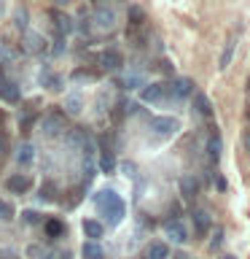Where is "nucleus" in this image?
Returning <instances> with one entry per match:
<instances>
[{
    "mask_svg": "<svg viewBox=\"0 0 250 259\" xmlns=\"http://www.w3.org/2000/svg\"><path fill=\"white\" fill-rule=\"evenodd\" d=\"M245 146H247V151H250V133H247V138H245Z\"/></svg>",
    "mask_w": 250,
    "mask_h": 259,
    "instance_id": "nucleus-36",
    "label": "nucleus"
},
{
    "mask_svg": "<svg viewBox=\"0 0 250 259\" xmlns=\"http://www.w3.org/2000/svg\"><path fill=\"white\" fill-rule=\"evenodd\" d=\"M121 65H124V60H121L118 52H113V49H110V52L102 54V68H105V70H118Z\"/></svg>",
    "mask_w": 250,
    "mask_h": 259,
    "instance_id": "nucleus-17",
    "label": "nucleus"
},
{
    "mask_svg": "<svg viewBox=\"0 0 250 259\" xmlns=\"http://www.w3.org/2000/svg\"><path fill=\"white\" fill-rule=\"evenodd\" d=\"M145 259H169V248H167V243H161V240H153L148 248H145Z\"/></svg>",
    "mask_w": 250,
    "mask_h": 259,
    "instance_id": "nucleus-11",
    "label": "nucleus"
},
{
    "mask_svg": "<svg viewBox=\"0 0 250 259\" xmlns=\"http://www.w3.org/2000/svg\"><path fill=\"white\" fill-rule=\"evenodd\" d=\"M172 259H189V256H185V254H175Z\"/></svg>",
    "mask_w": 250,
    "mask_h": 259,
    "instance_id": "nucleus-35",
    "label": "nucleus"
},
{
    "mask_svg": "<svg viewBox=\"0 0 250 259\" xmlns=\"http://www.w3.org/2000/svg\"><path fill=\"white\" fill-rule=\"evenodd\" d=\"M70 0H54V6H68Z\"/></svg>",
    "mask_w": 250,
    "mask_h": 259,
    "instance_id": "nucleus-34",
    "label": "nucleus"
},
{
    "mask_svg": "<svg viewBox=\"0 0 250 259\" xmlns=\"http://www.w3.org/2000/svg\"><path fill=\"white\" fill-rule=\"evenodd\" d=\"M54 16V27H56V35H65L68 38L73 30H76V24H73L70 16H65V14H51Z\"/></svg>",
    "mask_w": 250,
    "mask_h": 259,
    "instance_id": "nucleus-10",
    "label": "nucleus"
},
{
    "mask_svg": "<svg viewBox=\"0 0 250 259\" xmlns=\"http://www.w3.org/2000/svg\"><path fill=\"white\" fill-rule=\"evenodd\" d=\"M161 70H164V73H172V65H169L167 60H161Z\"/></svg>",
    "mask_w": 250,
    "mask_h": 259,
    "instance_id": "nucleus-32",
    "label": "nucleus"
},
{
    "mask_svg": "<svg viewBox=\"0 0 250 259\" xmlns=\"http://www.w3.org/2000/svg\"><path fill=\"white\" fill-rule=\"evenodd\" d=\"M6 186H8V189H11L14 194H24V192L30 189V178L22 176V173H16V176H11V178L6 181Z\"/></svg>",
    "mask_w": 250,
    "mask_h": 259,
    "instance_id": "nucleus-13",
    "label": "nucleus"
},
{
    "mask_svg": "<svg viewBox=\"0 0 250 259\" xmlns=\"http://www.w3.org/2000/svg\"><path fill=\"white\" fill-rule=\"evenodd\" d=\"M169 92L175 97H189V95H194V81L191 78H175L169 84Z\"/></svg>",
    "mask_w": 250,
    "mask_h": 259,
    "instance_id": "nucleus-9",
    "label": "nucleus"
},
{
    "mask_svg": "<svg viewBox=\"0 0 250 259\" xmlns=\"http://www.w3.org/2000/svg\"><path fill=\"white\" fill-rule=\"evenodd\" d=\"M94 202H97V208H100V213L108 216L110 224H118L121 219H124V202H121V197H118L113 189L100 192V194L94 197Z\"/></svg>",
    "mask_w": 250,
    "mask_h": 259,
    "instance_id": "nucleus-1",
    "label": "nucleus"
},
{
    "mask_svg": "<svg viewBox=\"0 0 250 259\" xmlns=\"http://www.w3.org/2000/svg\"><path fill=\"white\" fill-rule=\"evenodd\" d=\"M22 219H24L27 224H38V222H40V216L35 213V210H24V213H22Z\"/></svg>",
    "mask_w": 250,
    "mask_h": 259,
    "instance_id": "nucleus-27",
    "label": "nucleus"
},
{
    "mask_svg": "<svg viewBox=\"0 0 250 259\" xmlns=\"http://www.w3.org/2000/svg\"><path fill=\"white\" fill-rule=\"evenodd\" d=\"M81 108H84V100H81V95H68V100H65V113L76 116V113H81Z\"/></svg>",
    "mask_w": 250,
    "mask_h": 259,
    "instance_id": "nucleus-22",
    "label": "nucleus"
},
{
    "mask_svg": "<svg viewBox=\"0 0 250 259\" xmlns=\"http://www.w3.org/2000/svg\"><path fill=\"white\" fill-rule=\"evenodd\" d=\"M218 246H221V230L215 232V240H213V248H218Z\"/></svg>",
    "mask_w": 250,
    "mask_h": 259,
    "instance_id": "nucleus-33",
    "label": "nucleus"
},
{
    "mask_svg": "<svg viewBox=\"0 0 250 259\" xmlns=\"http://www.w3.org/2000/svg\"><path fill=\"white\" fill-rule=\"evenodd\" d=\"M194 108H197V113H199V116H205V119L213 116V103H210V97L202 95V92L194 95Z\"/></svg>",
    "mask_w": 250,
    "mask_h": 259,
    "instance_id": "nucleus-12",
    "label": "nucleus"
},
{
    "mask_svg": "<svg viewBox=\"0 0 250 259\" xmlns=\"http://www.w3.org/2000/svg\"><path fill=\"white\" fill-rule=\"evenodd\" d=\"M100 170H102V173H113V170H116V157H113V151H110V149H102Z\"/></svg>",
    "mask_w": 250,
    "mask_h": 259,
    "instance_id": "nucleus-23",
    "label": "nucleus"
},
{
    "mask_svg": "<svg viewBox=\"0 0 250 259\" xmlns=\"http://www.w3.org/2000/svg\"><path fill=\"white\" fill-rule=\"evenodd\" d=\"M127 19H129V27H143V22H145V11H143L140 6H129Z\"/></svg>",
    "mask_w": 250,
    "mask_h": 259,
    "instance_id": "nucleus-20",
    "label": "nucleus"
},
{
    "mask_svg": "<svg viewBox=\"0 0 250 259\" xmlns=\"http://www.w3.org/2000/svg\"><path fill=\"white\" fill-rule=\"evenodd\" d=\"M40 133H43L46 138H56L62 133H68V124H65V116L59 111H51L46 113L43 119H40Z\"/></svg>",
    "mask_w": 250,
    "mask_h": 259,
    "instance_id": "nucleus-2",
    "label": "nucleus"
},
{
    "mask_svg": "<svg viewBox=\"0 0 250 259\" xmlns=\"http://www.w3.org/2000/svg\"><path fill=\"white\" fill-rule=\"evenodd\" d=\"M24 52L27 54H38V52H46V40L38 35V32H27V35H24Z\"/></svg>",
    "mask_w": 250,
    "mask_h": 259,
    "instance_id": "nucleus-8",
    "label": "nucleus"
},
{
    "mask_svg": "<svg viewBox=\"0 0 250 259\" xmlns=\"http://www.w3.org/2000/svg\"><path fill=\"white\" fill-rule=\"evenodd\" d=\"M62 259H73V256H70V254H65V256H62Z\"/></svg>",
    "mask_w": 250,
    "mask_h": 259,
    "instance_id": "nucleus-37",
    "label": "nucleus"
},
{
    "mask_svg": "<svg viewBox=\"0 0 250 259\" xmlns=\"http://www.w3.org/2000/svg\"><path fill=\"white\" fill-rule=\"evenodd\" d=\"M221 135H218V133H213V135H210L207 138V154H210V159H213V162H218V159H221Z\"/></svg>",
    "mask_w": 250,
    "mask_h": 259,
    "instance_id": "nucleus-18",
    "label": "nucleus"
},
{
    "mask_svg": "<svg viewBox=\"0 0 250 259\" xmlns=\"http://www.w3.org/2000/svg\"><path fill=\"white\" fill-rule=\"evenodd\" d=\"M167 92H169L167 84H148V87H143L140 97H143L145 103H161L167 97Z\"/></svg>",
    "mask_w": 250,
    "mask_h": 259,
    "instance_id": "nucleus-5",
    "label": "nucleus"
},
{
    "mask_svg": "<svg viewBox=\"0 0 250 259\" xmlns=\"http://www.w3.org/2000/svg\"><path fill=\"white\" fill-rule=\"evenodd\" d=\"M223 259H234V256H223Z\"/></svg>",
    "mask_w": 250,
    "mask_h": 259,
    "instance_id": "nucleus-39",
    "label": "nucleus"
},
{
    "mask_svg": "<svg viewBox=\"0 0 250 259\" xmlns=\"http://www.w3.org/2000/svg\"><path fill=\"white\" fill-rule=\"evenodd\" d=\"M167 238L172 240V243H189V230L177 222V219H172V222H167Z\"/></svg>",
    "mask_w": 250,
    "mask_h": 259,
    "instance_id": "nucleus-6",
    "label": "nucleus"
},
{
    "mask_svg": "<svg viewBox=\"0 0 250 259\" xmlns=\"http://www.w3.org/2000/svg\"><path fill=\"white\" fill-rule=\"evenodd\" d=\"M43 230H46L48 240H56V238H62V235H65V224L59 222V219H48V222L43 224Z\"/></svg>",
    "mask_w": 250,
    "mask_h": 259,
    "instance_id": "nucleus-15",
    "label": "nucleus"
},
{
    "mask_svg": "<svg viewBox=\"0 0 250 259\" xmlns=\"http://www.w3.org/2000/svg\"><path fill=\"white\" fill-rule=\"evenodd\" d=\"M40 200H46V202H51V200H56V189H54V184L51 181H46L43 186H40V194H38Z\"/></svg>",
    "mask_w": 250,
    "mask_h": 259,
    "instance_id": "nucleus-24",
    "label": "nucleus"
},
{
    "mask_svg": "<svg viewBox=\"0 0 250 259\" xmlns=\"http://www.w3.org/2000/svg\"><path fill=\"white\" fill-rule=\"evenodd\" d=\"M65 52V35H56L54 38V54H62Z\"/></svg>",
    "mask_w": 250,
    "mask_h": 259,
    "instance_id": "nucleus-28",
    "label": "nucleus"
},
{
    "mask_svg": "<svg viewBox=\"0 0 250 259\" xmlns=\"http://www.w3.org/2000/svg\"><path fill=\"white\" fill-rule=\"evenodd\" d=\"M0 54H3V60H11V57H14V52L8 46H3V52H0Z\"/></svg>",
    "mask_w": 250,
    "mask_h": 259,
    "instance_id": "nucleus-31",
    "label": "nucleus"
},
{
    "mask_svg": "<svg viewBox=\"0 0 250 259\" xmlns=\"http://www.w3.org/2000/svg\"><path fill=\"white\" fill-rule=\"evenodd\" d=\"M81 254H84V259H102V256H105L97 240H86L84 248H81Z\"/></svg>",
    "mask_w": 250,
    "mask_h": 259,
    "instance_id": "nucleus-19",
    "label": "nucleus"
},
{
    "mask_svg": "<svg viewBox=\"0 0 250 259\" xmlns=\"http://www.w3.org/2000/svg\"><path fill=\"white\" fill-rule=\"evenodd\" d=\"M84 235L89 240H100L105 235V227L97 222V219H86V222H84Z\"/></svg>",
    "mask_w": 250,
    "mask_h": 259,
    "instance_id": "nucleus-14",
    "label": "nucleus"
},
{
    "mask_svg": "<svg viewBox=\"0 0 250 259\" xmlns=\"http://www.w3.org/2000/svg\"><path fill=\"white\" fill-rule=\"evenodd\" d=\"M191 222H194V232H197V235H207L210 227H213V219H210L207 210H194Z\"/></svg>",
    "mask_w": 250,
    "mask_h": 259,
    "instance_id": "nucleus-7",
    "label": "nucleus"
},
{
    "mask_svg": "<svg viewBox=\"0 0 250 259\" xmlns=\"http://www.w3.org/2000/svg\"><path fill=\"white\" fill-rule=\"evenodd\" d=\"M199 192V181L194 176H183L180 178V194L183 197H194V194Z\"/></svg>",
    "mask_w": 250,
    "mask_h": 259,
    "instance_id": "nucleus-16",
    "label": "nucleus"
},
{
    "mask_svg": "<svg viewBox=\"0 0 250 259\" xmlns=\"http://www.w3.org/2000/svg\"><path fill=\"white\" fill-rule=\"evenodd\" d=\"M16 27H27V11H16Z\"/></svg>",
    "mask_w": 250,
    "mask_h": 259,
    "instance_id": "nucleus-29",
    "label": "nucleus"
},
{
    "mask_svg": "<svg viewBox=\"0 0 250 259\" xmlns=\"http://www.w3.org/2000/svg\"><path fill=\"white\" fill-rule=\"evenodd\" d=\"M94 19H97V24H100V27H113V11H97V16H94Z\"/></svg>",
    "mask_w": 250,
    "mask_h": 259,
    "instance_id": "nucleus-25",
    "label": "nucleus"
},
{
    "mask_svg": "<svg viewBox=\"0 0 250 259\" xmlns=\"http://www.w3.org/2000/svg\"><path fill=\"white\" fill-rule=\"evenodd\" d=\"M94 3H105V0H94Z\"/></svg>",
    "mask_w": 250,
    "mask_h": 259,
    "instance_id": "nucleus-38",
    "label": "nucleus"
},
{
    "mask_svg": "<svg viewBox=\"0 0 250 259\" xmlns=\"http://www.w3.org/2000/svg\"><path fill=\"white\" fill-rule=\"evenodd\" d=\"M32 159H35V149H32L30 143H24L22 149L16 151V162H19V165H24V167H27V165H32Z\"/></svg>",
    "mask_w": 250,
    "mask_h": 259,
    "instance_id": "nucleus-21",
    "label": "nucleus"
},
{
    "mask_svg": "<svg viewBox=\"0 0 250 259\" xmlns=\"http://www.w3.org/2000/svg\"><path fill=\"white\" fill-rule=\"evenodd\" d=\"M6 151H8V138H6L3 133H0V159L6 157Z\"/></svg>",
    "mask_w": 250,
    "mask_h": 259,
    "instance_id": "nucleus-30",
    "label": "nucleus"
},
{
    "mask_svg": "<svg viewBox=\"0 0 250 259\" xmlns=\"http://www.w3.org/2000/svg\"><path fill=\"white\" fill-rule=\"evenodd\" d=\"M0 100H6V103H19V89H16V84L6 76L3 68H0Z\"/></svg>",
    "mask_w": 250,
    "mask_h": 259,
    "instance_id": "nucleus-4",
    "label": "nucleus"
},
{
    "mask_svg": "<svg viewBox=\"0 0 250 259\" xmlns=\"http://www.w3.org/2000/svg\"><path fill=\"white\" fill-rule=\"evenodd\" d=\"M177 127H180V124H177V119H172V116H156V119H151V130H153L159 138L175 135Z\"/></svg>",
    "mask_w": 250,
    "mask_h": 259,
    "instance_id": "nucleus-3",
    "label": "nucleus"
},
{
    "mask_svg": "<svg viewBox=\"0 0 250 259\" xmlns=\"http://www.w3.org/2000/svg\"><path fill=\"white\" fill-rule=\"evenodd\" d=\"M231 52H234V44H229V46H226V52H223V57H221V65H218L221 70H226V68H229V62H231Z\"/></svg>",
    "mask_w": 250,
    "mask_h": 259,
    "instance_id": "nucleus-26",
    "label": "nucleus"
}]
</instances>
